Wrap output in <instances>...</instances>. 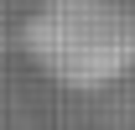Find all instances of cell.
Masks as SVG:
<instances>
[{
  "mask_svg": "<svg viewBox=\"0 0 135 130\" xmlns=\"http://www.w3.org/2000/svg\"><path fill=\"white\" fill-rule=\"evenodd\" d=\"M26 63L57 89L94 94L135 68V5L130 0H36L16 26Z\"/></svg>",
  "mask_w": 135,
  "mask_h": 130,
  "instance_id": "obj_1",
  "label": "cell"
}]
</instances>
